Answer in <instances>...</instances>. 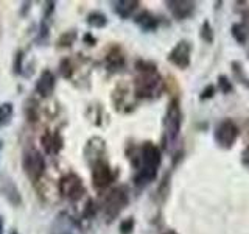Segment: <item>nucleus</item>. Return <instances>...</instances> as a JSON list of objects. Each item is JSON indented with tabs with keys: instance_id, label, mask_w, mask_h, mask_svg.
<instances>
[{
	"instance_id": "f257e3e1",
	"label": "nucleus",
	"mask_w": 249,
	"mask_h": 234,
	"mask_svg": "<svg viewBox=\"0 0 249 234\" xmlns=\"http://www.w3.org/2000/svg\"><path fill=\"white\" fill-rule=\"evenodd\" d=\"M137 77L134 80V94L139 98H156L162 94L163 80L153 62L137 61Z\"/></svg>"
},
{
	"instance_id": "f03ea898",
	"label": "nucleus",
	"mask_w": 249,
	"mask_h": 234,
	"mask_svg": "<svg viewBox=\"0 0 249 234\" xmlns=\"http://www.w3.org/2000/svg\"><path fill=\"white\" fill-rule=\"evenodd\" d=\"M182 127V111L179 100L173 98L168 103L165 117H163V144L168 148L170 145H173L181 133Z\"/></svg>"
},
{
	"instance_id": "7ed1b4c3",
	"label": "nucleus",
	"mask_w": 249,
	"mask_h": 234,
	"mask_svg": "<svg viewBox=\"0 0 249 234\" xmlns=\"http://www.w3.org/2000/svg\"><path fill=\"white\" fill-rule=\"evenodd\" d=\"M162 162V153L159 150L158 145H154L153 142H145L142 147L139 148L137 155L132 158V164L137 170H151L158 172L159 166Z\"/></svg>"
},
{
	"instance_id": "20e7f679",
	"label": "nucleus",
	"mask_w": 249,
	"mask_h": 234,
	"mask_svg": "<svg viewBox=\"0 0 249 234\" xmlns=\"http://www.w3.org/2000/svg\"><path fill=\"white\" fill-rule=\"evenodd\" d=\"M128 201H129V197L124 187H114L112 191H109V194L106 195L103 201V213L106 217V222L114 220V218L128 206Z\"/></svg>"
},
{
	"instance_id": "39448f33",
	"label": "nucleus",
	"mask_w": 249,
	"mask_h": 234,
	"mask_svg": "<svg viewBox=\"0 0 249 234\" xmlns=\"http://www.w3.org/2000/svg\"><path fill=\"white\" fill-rule=\"evenodd\" d=\"M22 167H23V172H25V175L30 178L31 183L39 181L41 176L44 175V172H45L44 155L41 152L35 150V148H31V150L23 153Z\"/></svg>"
},
{
	"instance_id": "423d86ee",
	"label": "nucleus",
	"mask_w": 249,
	"mask_h": 234,
	"mask_svg": "<svg viewBox=\"0 0 249 234\" xmlns=\"http://www.w3.org/2000/svg\"><path fill=\"white\" fill-rule=\"evenodd\" d=\"M59 192L66 200L78 201L86 194V187L83 184V179L73 172H70L59 179Z\"/></svg>"
},
{
	"instance_id": "0eeeda50",
	"label": "nucleus",
	"mask_w": 249,
	"mask_h": 234,
	"mask_svg": "<svg viewBox=\"0 0 249 234\" xmlns=\"http://www.w3.org/2000/svg\"><path fill=\"white\" fill-rule=\"evenodd\" d=\"M238 135H240V130L237 127V123L231 119H224L223 122L218 123V127L215 128L213 137L218 145L228 150V148L233 147Z\"/></svg>"
},
{
	"instance_id": "6e6552de",
	"label": "nucleus",
	"mask_w": 249,
	"mask_h": 234,
	"mask_svg": "<svg viewBox=\"0 0 249 234\" xmlns=\"http://www.w3.org/2000/svg\"><path fill=\"white\" fill-rule=\"evenodd\" d=\"M190 55H192L190 42L181 41V42H178L168 53V61L179 69H187L190 66Z\"/></svg>"
},
{
	"instance_id": "1a4fd4ad",
	"label": "nucleus",
	"mask_w": 249,
	"mask_h": 234,
	"mask_svg": "<svg viewBox=\"0 0 249 234\" xmlns=\"http://www.w3.org/2000/svg\"><path fill=\"white\" fill-rule=\"evenodd\" d=\"M114 181L112 169L105 161H97L92 169V184L97 189H106Z\"/></svg>"
},
{
	"instance_id": "9d476101",
	"label": "nucleus",
	"mask_w": 249,
	"mask_h": 234,
	"mask_svg": "<svg viewBox=\"0 0 249 234\" xmlns=\"http://www.w3.org/2000/svg\"><path fill=\"white\" fill-rule=\"evenodd\" d=\"M167 6L170 13L173 14V18L178 20L192 18L195 10H196V3L189 2V0H171V2H167Z\"/></svg>"
},
{
	"instance_id": "9b49d317",
	"label": "nucleus",
	"mask_w": 249,
	"mask_h": 234,
	"mask_svg": "<svg viewBox=\"0 0 249 234\" xmlns=\"http://www.w3.org/2000/svg\"><path fill=\"white\" fill-rule=\"evenodd\" d=\"M0 192H2L5 200L8 203H11L13 206H19L22 203L20 191L18 189V186L14 184L13 179H10V178L2 176V179H0Z\"/></svg>"
},
{
	"instance_id": "f8f14e48",
	"label": "nucleus",
	"mask_w": 249,
	"mask_h": 234,
	"mask_svg": "<svg viewBox=\"0 0 249 234\" xmlns=\"http://www.w3.org/2000/svg\"><path fill=\"white\" fill-rule=\"evenodd\" d=\"M54 86H56V77H54V74L52 70H44L36 81V92L41 97H49L53 94Z\"/></svg>"
},
{
	"instance_id": "ddd939ff",
	"label": "nucleus",
	"mask_w": 249,
	"mask_h": 234,
	"mask_svg": "<svg viewBox=\"0 0 249 234\" xmlns=\"http://www.w3.org/2000/svg\"><path fill=\"white\" fill-rule=\"evenodd\" d=\"M62 136L59 135L58 131L54 133H45V135H42L41 137V144L44 147V150L47 155H56L61 152L62 148Z\"/></svg>"
},
{
	"instance_id": "4468645a",
	"label": "nucleus",
	"mask_w": 249,
	"mask_h": 234,
	"mask_svg": "<svg viewBox=\"0 0 249 234\" xmlns=\"http://www.w3.org/2000/svg\"><path fill=\"white\" fill-rule=\"evenodd\" d=\"M134 22L136 25L143 30V31H154L156 28L159 27V20L156 18L154 14H151L150 11H142L139 13L136 18H134Z\"/></svg>"
},
{
	"instance_id": "2eb2a0df",
	"label": "nucleus",
	"mask_w": 249,
	"mask_h": 234,
	"mask_svg": "<svg viewBox=\"0 0 249 234\" xmlns=\"http://www.w3.org/2000/svg\"><path fill=\"white\" fill-rule=\"evenodd\" d=\"M114 5H115L114 6L115 13L119 14L122 19H128L132 16V13L137 10L140 3L137 0H120V2H115Z\"/></svg>"
},
{
	"instance_id": "dca6fc26",
	"label": "nucleus",
	"mask_w": 249,
	"mask_h": 234,
	"mask_svg": "<svg viewBox=\"0 0 249 234\" xmlns=\"http://www.w3.org/2000/svg\"><path fill=\"white\" fill-rule=\"evenodd\" d=\"M124 66V57L119 47L114 49L106 55V67L109 70H119Z\"/></svg>"
},
{
	"instance_id": "f3484780",
	"label": "nucleus",
	"mask_w": 249,
	"mask_h": 234,
	"mask_svg": "<svg viewBox=\"0 0 249 234\" xmlns=\"http://www.w3.org/2000/svg\"><path fill=\"white\" fill-rule=\"evenodd\" d=\"M86 22H88L92 28H105L107 25V18L100 11H92L88 14Z\"/></svg>"
},
{
	"instance_id": "a211bd4d",
	"label": "nucleus",
	"mask_w": 249,
	"mask_h": 234,
	"mask_svg": "<svg viewBox=\"0 0 249 234\" xmlns=\"http://www.w3.org/2000/svg\"><path fill=\"white\" fill-rule=\"evenodd\" d=\"M13 113H14L13 103H8V101L0 103V128H3L5 125H8L11 122Z\"/></svg>"
},
{
	"instance_id": "6ab92c4d",
	"label": "nucleus",
	"mask_w": 249,
	"mask_h": 234,
	"mask_svg": "<svg viewBox=\"0 0 249 234\" xmlns=\"http://www.w3.org/2000/svg\"><path fill=\"white\" fill-rule=\"evenodd\" d=\"M232 36L235 38V41L240 44L246 42L248 31H246V27L243 25V23H235V25H232Z\"/></svg>"
},
{
	"instance_id": "aec40b11",
	"label": "nucleus",
	"mask_w": 249,
	"mask_h": 234,
	"mask_svg": "<svg viewBox=\"0 0 249 234\" xmlns=\"http://www.w3.org/2000/svg\"><path fill=\"white\" fill-rule=\"evenodd\" d=\"M201 38H202V41L207 42V44H212L213 42V30L212 27H210V23L206 20L204 23H202V27H201Z\"/></svg>"
},
{
	"instance_id": "412c9836",
	"label": "nucleus",
	"mask_w": 249,
	"mask_h": 234,
	"mask_svg": "<svg viewBox=\"0 0 249 234\" xmlns=\"http://www.w3.org/2000/svg\"><path fill=\"white\" fill-rule=\"evenodd\" d=\"M75 39H76V33H75V31H66V33L59 38L58 42H59L61 47H69V45H72L75 42Z\"/></svg>"
},
{
	"instance_id": "4be33fe9",
	"label": "nucleus",
	"mask_w": 249,
	"mask_h": 234,
	"mask_svg": "<svg viewBox=\"0 0 249 234\" xmlns=\"http://www.w3.org/2000/svg\"><path fill=\"white\" fill-rule=\"evenodd\" d=\"M232 67H233V74H235L237 80H240L246 86V88H249V81H248V78L245 77V72H243V69H241L240 62H232Z\"/></svg>"
},
{
	"instance_id": "5701e85b",
	"label": "nucleus",
	"mask_w": 249,
	"mask_h": 234,
	"mask_svg": "<svg viewBox=\"0 0 249 234\" xmlns=\"http://www.w3.org/2000/svg\"><path fill=\"white\" fill-rule=\"evenodd\" d=\"M95 214H97V203L93 200H89L88 205H86V208H84V217L90 220V218L95 217Z\"/></svg>"
},
{
	"instance_id": "b1692460",
	"label": "nucleus",
	"mask_w": 249,
	"mask_h": 234,
	"mask_svg": "<svg viewBox=\"0 0 249 234\" xmlns=\"http://www.w3.org/2000/svg\"><path fill=\"white\" fill-rule=\"evenodd\" d=\"M218 83H220V89H221L224 94H229V92H232L233 86H232V83L228 80V77L220 75V77H218Z\"/></svg>"
},
{
	"instance_id": "393cba45",
	"label": "nucleus",
	"mask_w": 249,
	"mask_h": 234,
	"mask_svg": "<svg viewBox=\"0 0 249 234\" xmlns=\"http://www.w3.org/2000/svg\"><path fill=\"white\" fill-rule=\"evenodd\" d=\"M134 230V218H126L120 223V233L122 234H131Z\"/></svg>"
},
{
	"instance_id": "a878e982",
	"label": "nucleus",
	"mask_w": 249,
	"mask_h": 234,
	"mask_svg": "<svg viewBox=\"0 0 249 234\" xmlns=\"http://www.w3.org/2000/svg\"><path fill=\"white\" fill-rule=\"evenodd\" d=\"M213 94H215V86L209 84V86H206V89L201 92L199 98H201V100H207V98H212V97H213Z\"/></svg>"
},
{
	"instance_id": "bb28decb",
	"label": "nucleus",
	"mask_w": 249,
	"mask_h": 234,
	"mask_svg": "<svg viewBox=\"0 0 249 234\" xmlns=\"http://www.w3.org/2000/svg\"><path fill=\"white\" fill-rule=\"evenodd\" d=\"M22 57H23L22 52H18V55H16V62H14V72L16 74L22 72Z\"/></svg>"
},
{
	"instance_id": "cd10ccee",
	"label": "nucleus",
	"mask_w": 249,
	"mask_h": 234,
	"mask_svg": "<svg viewBox=\"0 0 249 234\" xmlns=\"http://www.w3.org/2000/svg\"><path fill=\"white\" fill-rule=\"evenodd\" d=\"M241 164L249 170V145L245 148V152L241 153Z\"/></svg>"
},
{
	"instance_id": "c85d7f7f",
	"label": "nucleus",
	"mask_w": 249,
	"mask_h": 234,
	"mask_svg": "<svg viewBox=\"0 0 249 234\" xmlns=\"http://www.w3.org/2000/svg\"><path fill=\"white\" fill-rule=\"evenodd\" d=\"M84 39H86V41H89V45H93V44L97 42V41H95V38H90V35H86Z\"/></svg>"
},
{
	"instance_id": "c756f323",
	"label": "nucleus",
	"mask_w": 249,
	"mask_h": 234,
	"mask_svg": "<svg viewBox=\"0 0 249 234\" xmlns=\"http://www.w3.org/2000/svg\"><path fill=\"white\" fill-rule=\"evenodd\" d=\"M0 234H3V217L0 215Z\"/></svg>"
},
{
	"instance_id": "7c9ffc66",
	"label": "nucleus",
	"mask_w": 249,
	"mask_h": 234,
	"mask_svg": "<svg viewBox=\"0 0 249 234\" xmlns=\"http://www.w3.org/2000/svg\"><path fill=\"white\" fill-rule=\"evenodd\" d=\"M162 234H178L175 230H168V231H165V233H162Z\"/></svg>"
},
{
	"instance_id": "2f4dec72",
	"label": "nucleus",
	"mask_w": 249,
	"mask_h": 234,
	"mask_svg": "<svg viewBox=\"0 0 249 234\" xmlns=\"http://www.w3.org/2000/svg\"><path fill=\"white\" fill-rule=\"evenodd\" d=\"M243 18H245V19H248V20H249V10H248V11H246V13H245V14H243Z\"/></svg>"
},
{
	"instance_id": "473e14b6",
	"label": "nucleus",
	"mask_w": 249,
	"mask_h": 234,
	"mask_svg": "<svg viewBox=\"0 0 249 234\" xmlns=\"http://www.w3.org/2000/svg\"><path fill=\"white\" fill-rule=\"evenodd\" d=\"M10 234H19V233H18V231H16V230H13V231H11Z\"/></svg>"
},
{
	"instance_id": "72a5a7b5",
	"label": "nucleus",
	"mask_w": 249,
	"mask_h": 234,
	"mask_svg": "<svg viewBox=\"0 0 249 234\" xmlns=\"http://www.w3.org/2000/svg\"><path fill=\"white\" fill-rule=\"evenodd\" d=\"M0 148H2V142H0Z\"/></svg>"
},
{
	"instance_id": "f704fd0d",
	"label": "nucleus",
	"mask_w": 249,
	"mask_h": 234,
	"mask_svg": "<svg viewBox=\"0 0 249 234\" xmlns=\"http://www.w3.org/2000/svg\"><path fill=\"white\" fill-rule=\"evenodd\" d=\"M62 234H69V233H62Z\"/></svg>"
}]
</instances>
